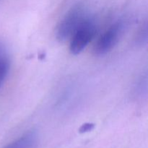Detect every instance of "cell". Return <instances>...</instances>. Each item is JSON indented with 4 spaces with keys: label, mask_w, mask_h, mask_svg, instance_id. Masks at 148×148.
Wrapping results in <instances>:
<instances>
[{
    "label": "cell",
    "mask_w": 148,
    "mask_h": 148,
    "mask_svg": "<svg viewBox=\"0 0 148 148\" xmlns=\"http://www.w3.org/2000/svg\"><path fill=\"white\" fill-rule=\"evenodd\" d=\"M96 27L91 19L87 18L79 25L71 36L69 51L73 55H78L87 47L95 36Z\"/></svg>",
    "instance_id": "cell-3"
},
{
    "label": "cell",
    "mask_w": 148,
    "mask_h": 148,
    "mask_svg": "<svg viewBox=\"0 0 148 148\" xmlns=\"http://www.w3.org/2000/svg\"><path fill=\"white\" fill-rule=\"evenodd\" d=\"M88 18L86 11L82 6H75L66 12L56 27V38L60 42L66 41L79 26Z\"/></svg>",
    "instance_id": "cell-1"
},
{
    "label": "cell",
    "mask_w": 148,
    "mask_h": 148,
    "mask_svg": "<svg viewBox=\"0 0 148 148\" xmlns=\"http://www.w3.org/2000/svg\"><path fill=\"white\" fill-rule=\"evenodd\" d=\"M95 127V124L92 123H85L83 125L81 126V127L79 130V132L80 134H84V133L89 132L92 131Z\"/></svg>",
    "instance_id": "cell-7"
},
{
    "label": "cell",
    "mask_w": 148,
    "mask_h": 148,
    "mask_svg": "<svg viewBox=\"0 0 148 148\" xmlns=\"http://www.w3.org/2000/svg\"><path fill=\"white\" fill-rule=\"evenodd\" d=\"M4 57H5V56H4V48H3V46L1 45V43H0V59H3Z\"/></svg>",
    "instance_id": "cell-8"
},
{
    "label": "cell",
    "mask_w": 148,
    "mask_h": 148,
    "mask_svg": "<svg viewBox=\"0 0 148 148\" xmlns=\"http://www.w3.org/2000/svg\"><path fill=\"white\" fill-rule=\"evenodd\" d=\"M125 29V24L119 20L111 25L97 40L93 51L97 56H104L109 53L119 43Z\"/></svg>",
    "instance_id": "cell-2"
},
{
    "label": "cell",
    "mask_w": 148,
    "mask_h": 148,
    "mask_svg": "<svg viewBox=\"0 0 148 148\" xmlns=\"http://www.w3.org/2000/svg\"><path fill=\"white\" fill-rule=\"evenodd\" d=\"M147 25L145 24L138 31L135 39L136 44L139 46H143L146 44L147 41Z\"/></svg>",
    "instance_id": "cell-6"
},
{
    "label": "cell",
    "mask_w": 148,
    "mask_h": 148,
    "mask_svg": "<svg viewBox=\"0 0 148 148\" xmlns=\"http://www.w3.org/2000/svg\"><path fill=\"white\" fill-rule=\"evenodd\" d=\"M37 140L34 132H29L4 148H33Z\"/></svg>",
    "instance_id": "cell-4"
},
{
    "label": "cell",
    "mask_w": 148,
    "mask_h": 148,
    "mask_svg": "<svg viewBox=\"0 0 148 148\" xmlns=\"http://www.w3.org/2000/svg\"><path fill=\"white\" fill-rule=\"evenodd\" d=\"M10 64L9 62L5 57L0 59V88L2 86L7 75H8Z\"/></svg>",
    "instance_id": "cell-5"
}]
</instances>
